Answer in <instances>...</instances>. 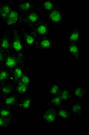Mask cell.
<instances>
[{
  "mask_svg": "<svg viewBox=\"0 0 89 135\" xmlns=\"http://www.w3.org/2000/svg\"><path fill=\"white\" fill-rule=\"evenodd\" d=\"M69 19V15L58 3L54 9L47 13L45 20L54 29L64 25Z\"/></svg>",
  "mask_w": 89,
  "mask_h": 135,
  "instance_id": "6da1fadb",
  "label": "cell"
},
{
  "mask_svg": "<svg viewBox=\"0 0 89 135\" xmlns=\"http://www.w3.org/2000/svg\"><path fill=\"white\" fill-rule=\"evenodd\" d=\"M9 29L11 41L10 53L26 55V47L20 35V28H13Z\"/></svg>",
  "mask_w": 89,
  "mask_h": 135,
  "instance_id": "7a4b0ae2",
  "label": "cell"
},
{
  "mask_svg": "<svg viewBox=\"0 0 89 135\" xmlns=\"http://www.w3.org/2000/svg\"><path fill=\"white\" fill-rule=\"evenodd\" d=\"M29 64V61L26 55L10 53L6 55L2 67L11 71L18 66H26Z\"/></svg>",
  "mask_w": 89,
  "mask_h": 135,
  "instance_id": "3957f363",
  "label": "cell"
},
{
  "mask_svg": "<svg viewBox=\"0 0 89 135\" xmlns=\"http://www.w3.org/2000/svg\"><path fill=\"white\" fill-rule=\"evenodd\" d=\"M43 19L40 11L35 9L21 15V25L29 30Z\"/></svg>",
  "mask_w": 89,
  "mask_h": 135,
  "instance_id": "277c9868",
  "label": "cell"
},
{
  "mask_svg": "<svg viewBox=\"0 0 89 135\" xmlns=\"http://www.w3.org/2000/svg\"><path fill=\"white\" fill-rule=\"evenodd\" d=\"M45 125L48 127L60 126L62 123L59 121V118L55 109L46 107L43 109V113L40 117Z\"/></svg>",
  "mask_w": 89,
  "mask_h": 135,
  "instance_id": "5b68a950",
  "label": "cell"
},
{
  "mask_svg": "<svg viewBox=\"0 0 89 135\" xmlns=\"http://www.w3.org/2000/svg\"><path fill=\"white\" fill-rule=\"evenodd\" d=\"M55 42V37H38L35 42L34 51L43 52L52 51L54 50Z\"/></svg>",
  "mask_w": 89,
  "mask_h": 135,
  "instance_id": "8992f818",
  "label": "cell"
},
{
  "mask_svg": "<svg viewBox=\"0 0 89 135\" xmlns=\"http://www.w3.org/2000/svg\"><path fill=\"white\" fill-rule=\"evenodd\" d=\"M53 29L46 20L43 19L29 30L33 32L38 37L51 36Z\"/></svg>",
  "mask_w": 89,
  "mask_h": 135,
  "instance_id": "52a82bcc",
  "label": "cell"
},
{
  "mask_svg": "<svg viewBox=\"0 0 89 135\" xmlns=\"http://www.w3.org/2000/svg\"><path fill=\"white\" fill-rule=\"evenodd\" d=\"M21 14L16 7L15 4L8 16L2 23L7 28H11L14 26L21 25Z\"/></svg>",
  "mask_w": 89,
  "mask_h": 135,
  "instance_id": "ba28073f",
  "label": "cell"
},
{
  "mask_svg": "<svg viewBox=\"0 0 89 135\" xmlns=\"http://www.w3.org/2000/svg\"><path fill=\"white\" fill-rule=\"evenodd\" d=\"M35 98V94L30 92L21 97L17 109L23 112H30L32 110L35 106L34 101Z\"/></svg>",
  "mask_w": 89,
  "mask_h": 135,
  "instance_id": "9c48e42d",
  "label": "cell"
},
{
  "mask_svg": "<svg viewBox=\"0 0 89 135\" xmlns=\"http://www.w3.org/2000/svg\"><path fill=\"white\" fill-rule=\"evenodd\" d=\"M20 35L26 47L34 51V47L38 37L29 30L20 28Z\"/></svg>",
  "mask_w": 89,
  "mask_h": 135,
  "instance_id": "30bf717a",
  "label": "cell"
},
{
  "mask_svg": "<svg viewBox=\"0 0 89 135\" xmlns=\"http://www.w3.org/2000/svg\"><path fill=\"white\" fill-rule=\"evenodd\" d=\"M20 98V95L14 92L11 95L2 97L0 100V105L15 111L18 109Z\"/></svg>",
  "mask_w": 89,
  "mask_h": 135,
  "instance_id": "8fae6325",
  "label": "cell"
},
{
  "mask_svg": "<svg viewBox=\"0 0 89 135\" xmlns=\"http://www.w3.org/2000/svg\"><path fill=\"white\" fill-rule=\"evenodd\" d=\"M0 48L6 55L11 53V41L9 28H5L0 35Z\"/></svg>",
  "mask_w": 89,
  "mask_h": 135,
  "instance_id": "7c38bea8",
  "label": "cell"
},
{
  "mask_svg": "<svg viewBox=\"0 0 89 135\" xmlns=\"http://www.w3.org/2000/svg\"><path fill=\"white\" fill-rule=\"evenodd\" d=\"M70 110L74 118L81 119L86 113L83 105V100H77L74 101L71 105Z\"/></svg>",
  "mask_w": 89,
  "mask_h": 135,
  "instance_id": "4fadbf2b",
  "label": "cell"
},
{
  "mask_svg": "<svg viewBox=\"0 0 89 135\" xmlns=\"http://www.w3.org/2000/svg\"><path fill=\"white\" fill-rule=\"evenodd\" d=\"M35 2L37 10L47 13L54 9L59 3L56 0H35Z\"/></svg>",
  "mask_w": 89,
  "mask_h": 135,
  "instance_id": "5bb4252c",
  "label": "cell"
},
{
  "mask_svg": "<svg viewBox=\"0 0 89 135\" xmlns=\"http://www.w3.org/2000/svg\"><path fill=\"white\" fill-rule=\"evenodd\" d=\"M16 6L21 15L36 9L35 0H20L16 1Z\"/></svg>",
  "mask_w": 89,
  "mask_h": 135,
  "instance_id": "9a60e30c",
  "label": "cell"
},
{
  "mask_svg": "<svg viewBox=\"0 0 89 135\" xmlns=\"http://www.w3.org/2000/svg\"><path fill=\"white\" fill-rule=\"evenodd\" d=\"M16 1H4L0 3V21L3 22L15 5Z\"/></svg>",
  "mask_w": 89,
  "mask_h": 135,
  "instance_id": "2e32d148",
  "label": "cell"
},
{
  "mask_svg": "<svg viewBox=\"0 0 89 135\" xmlns=\"http://www.w3.org/2000/svg\"><path fill=\"white\" fill-rule=\"evenodd\" d=\"M81 30L78 25L73 27L67 35L68 43H79L81 37Z\"/></svg>",
  "mask_w": 89,
  "mask_h": 135,
  "instance_id": "e0dca14e",
  "label": "cell"
},
{
  "mask_svg": "<svg viewBox=\"0 0 89 135\" xmlns=\"http://www.w3.org/2000/svg\"><path fill=\"white\" fill-rule=\"evenodd\" d=\"M67 51L68 54L72 57L74 61L76 62L81 61L79 43H68Z\"/></svg>",
  "mask_w": 89,
  "mask_h": 135,
  "instance_id": "ac0fdd59",
  "label": "cell"
},
{
  "mask_svg": "<svg viewBox=\"0 0 89 135\" xmlns=\"http://www.w3.org/2000/svg\"><path fill=\"white\" fill-rule=\"evenodd\" d=\"M55 110L59 119H61L65 122H69L74 119V116L70 109H68L63 105L55 109Z\"/></svg>",
  "mask_w": 89,
  "mask_h": 135,
  "instance_id": "d6986e66",
  "label": "cell"
},
{
  "mask_svg": "<svg viewBox=\"0 0 89 135\" xmlns=\"http://www.w3.org/2000/svg\"><path fill=\"white\" fill-rule=\"evenodd\" d=\"M15 83L10 81L0 84V94L2 98L15 92Z\"/></svg>",
  "mask_w": 89,
  "mask_h": 135,
  "instance_id": "ffe728a7",
  "label": "cell"
},
{
  "mask_svg": "<svg viewBox=\"0 0 89 135\" xmlns=\"http://www.w3.org/2000/svg\"><path fill=\"white\" fill-rule=\"evenodd\" d=\"M74 97L78 100H83L89 97V90L85 86H76L73 90Z\"/></svg>",
  "mask_w": 89,
  "mask_h": 135,
  "instance_id": "44dd1931",
  "label": "cell"
},
{
  "mask_svg": "<svg viewBox=\"0 0 89 135\" xmlns=\"http://www.w3.org/2000/svg\"><path fill=\"white\" fill-rule=\"evenodd\" d=\"M26 66H19L10 71L9 81L16 83L20 81L22 76L26 72L25 69Z\"/></svg>",
  "mask_w": 89,
  "mask_h": 135,
  "instance_id": "7402d4cb",
  "label": "cell"
},
{
  "mask_svg": "<svg viewBox=\"0 0 89 135\" xmlns=\"http://www.w3.org/2000/svg\"><path fill=\"white\" fill-rule=\"evenodd\" d=\"M63 105V101L60 98V95H50L49 98L46 101L47 107L57 109Z\"/></svg>",
  "mask_w": 89,
  "mask_h": 135,
  "instance_id": "603a6c76",
  "label": "cell"
},
{
  "mask_svg": "<svg viewBox=\"0 0 89 135\" xmlns=\"http://www.w3.org/2000/svg\"><path fill=\"white\" fill-rule=\"evenodd\" d=\"M59 95L63 101L69 102L74 97L72 88L67 86L62 88Z\"/></svg>",
  "mask_w": 89,
  "mask_h": 135,
  "instance_id": "cb8c5ba5",
  "label": "cell"
},
{
  "mask_svg": "<svg viewBox=\"0 0 89 135\" xmlns=\"http://www.w3.org/2000/svg\"><path fill=\"white\" fill-rule=\"evenodd\" d=\"M31 87V85L26 84L19 81L15 83V92L20 97H23L29 93Z\"/></svg>",
  "mask_w": 89,
  "mask_h": 135,
  "instance_id": "d4e9b609",
  "label": "cell"
},
{
  "mask_svg": "<svg viewBox=\"0 0 89 135\" xmlns=\"http://www.w3.org/2000/svg\"><path fill=\"white\" fill-rule=\"evenodd\" d=\"M15 111L5 106H0V117L13 121L15 118Z\"/></svg>",
  "mask_w": 89,
  "mask_h": 135,
  "instance_id": "484cf974",
  "label": "cell"
},
{
  "mask_svg": "<svg viewBox=\"0 0 89 135\" xmlns=\"http://www.w3.org/2000/svg\"><path fill=\"white\" fill-rule=\"evenodd\" d=\"M62 84L59 83H50L48 86L47 93L50 95H59L62 89Z\"/></svg>",
  "mask_w": 89,
  "mask_h": 135,
  "instance_id": "4316f807",
  "label": "cell"
},
{
  "mask_svg": "<svg viewBox=\"0 0 89 135\" xmlns=\"http://www.w3.org/2000/svg\"><path fill=\"white\" fill-rule=\"evenodd\" d=\"M10 71L5 68H0V84L9 81Z\"/></svg>",
  "mask_w": 89,
  "mask_h": 135,
  "instance_id": "83f0119b",
  "label": "cell"
},
{
  "mask_svg": "<svg viewBox=\"0 0 89 135\" xmlns=\"http://www.w3.org/2000/svg\"><path fill=\"white\" fill-rule=\"evenodd\" d=\"M13 121L3 117H0V130H7L9 128Z\"/></svg>",
  "mask_w": 89,
  "mask_h": 135,
  "instance_id": "f1b7e54d",
  "label": "cell"
},
{
  "mask_svg": "<svg viewBox=\"0 0 89 135\" xmlns=\"http://www.w3.org/2000/svg\"><path fill=\"white\" fill-rule=\"evenodd\" d=\"M19 81L26 84L31 85L33 83V76L29 73L25 72Z\"/></svg>",
  "mask_w": 89,
  "mask_h": 135,
  "instance_id": "f546056e",
  "label": "cell"
},
{
  "mask_svg": "<svg viewBox=\"0 0 89 135\" xmlns=\"http://www.w3.org/2000/svg\"><path fill=\"white\" fill-rule=\"evenodd\" d=\"M6 55L5 52L3 51V50L0 48V66H2L3 62L5 60V58L6 57Z\"/></svg>",
  "mask_w": 89,
  "mask_h": 135,
  "instance_id": "4dcf8cb0",
  "label": "cell"
},
{
  "mask_svg": "<svg viewBox=\"0 0 89 135\" xmlns=\"http://www.w3.org/2000/svg\"><path fill=\"white\" fill-rule=\"evenodd\" d=\"M89 97L85 99L83 101V105L86 113H89Z\"/></svg>",
  "mask_w": 89,
  "mask_h": 135,
  "instance_id": "1f68e13d",
  "label": "cell"
},
{
  "mask_svg": "<svg viewBox=\"0 0 89 135\" xmlns=\"http://www.w3.org/2000/svg\"><path fill=\"white\" fill-rule=\"evenodd\" d=\"M2 98V97H1V94H0V100H1V99Z\"/></svg>",
  "mask_w": 89,
  "mask_h": 135,
  "instance_id": "d6a6232c",
  "label": "cell"
},
{
  "mask_svg": "<svg viewBox=\"0 0 89 135\" xmlns=\"http://www.w3.org/2000/svg\"><path fill=\"white\" fill-rule=\"evenodd\" d=\"M1 67H2V66H0V68Z\"/></svg>",
  "mask_w": 89,
  "mask_h": 135,
  "instance_id": "836d02e7",
  "label": "cell"
}]
</instances>
